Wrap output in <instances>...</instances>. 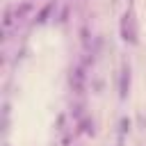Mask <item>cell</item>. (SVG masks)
<instances>
[{"label":"cell","mask_w":146,"mask_h":146,"mask_svg":"<svg viewBox=\"0 0 146 146\" xmlns=\"http://www.w3.org/2000/svg\"><path fill=\"white\" fill-rule=\"evenodd\" d=\"M121 36L125 43H137V25L132 14H123L121 18Z\"/></svg>","instance_id":"obj_1"},{"label":"cell","mask_w":146,"mask_h":146,"mask_svg":"<svg viewBox=\"0 0 146 146\" xmlns=\"http://www.w3.org/2000/svg\"><path fill=\"white\" fill-rule=\"evenodd\" d=\"M84 80H87V73H84L82 66H78V68L71 73V84H73V89H75L78 94H82V89H84Z\"/></svg>","instance_id":"obj_2"},{"label":"cell","mask_w":146,"mask_h":146,"mask_svg":"<svg viewBox=\"0 0 146 146\" xmlns=\"http://www.w3.org/2000/svg\"><path fill=\"white\" fill-rule=\"evenodd\" d=\"M128 91H130V68H128V66H123L121 78H119V96H121V98H125V96H128Z\"/></svg>","instance_id":"obj_3"},{"label":"cell","mask_w":146,"mask_h":146,"mask_svg":"<svg viewBox=\"0 0 146 146\" xmlns=\"http://www.w3.org/2000/svg\"><path fill=\"white\" fill-rule=\"evenodd\" d=\"M14 23H18V18H16V14H14V7H7V9H5V18H2L5 32H9V30L14 27Z\"/></svg>","instance_id":"obj_4"},{"label":"cell","mask_w":146,"mask_h":146,"mask_svg":"<svg viewBox=\"0 0 146 146\" xmlns=\"http://www.w3.org/2000/svg\"><path fill=\"white\" fill-rule=\"evenodd\" d=\"M52 11H55V2H48V5L36 14V18H34V21H36V23H46V21L50 18V14H52Z\"/></svg>","instance_id":"obj_5"},{"label":"cell","mask_w":146,"mask_h":146,"mask_svg":"<svg viewBox=\"0 0 146 146\" xmlns=\"http://www.w3.org/2000/svg\"><path fill=\"white\" fill-rule=\"evenodd\" d=\"M30 11H32V2H21L18 7H14V14H16V18H18V21H23Z\"/></svg>","instance_id":"obj_6"},{"label":"cell","mask_w":146,"mask_h":146,"mask_svg":"<svg viewBox=\"0 0 146 146\" xmlns=\"http://www.w3.org/2000/svg\"><path fill=\"white\" fill-rule=\"evenodd\" d=\"M78 132H84V135H91V132H94V121H91L89 116H84V119H80V121H78Z\"/></svg>","instance_id":"obj_7"},{"label":"cell","mask_w":146,"mask_h":146,"mask_svg":"<svg viewBox=\"0 0 146 146\" xmlns=\"http://www.w3.org/2000/svg\"><path fill=\"white\" fill-rule=\"evenodd\" d=\"M71 114H73V116H75V119L80 121V119H82V114H84V105H82V103L73 105V107H71Z\"/></svg>","instance_id":"obj_8"},{"label":"cell","mask_w":146,"mask_h":146,"mask_svg":"<svg viewBox=\"0 0 146 146\" xmlns=\"http://www.w3.org/2000/svg\"><path fill=\"white\" fill-rule=\"evenodd\" d=\"M121 132H130V119H121Z\"/></svg>","instance_id":"obj_9"}]
</instances>
